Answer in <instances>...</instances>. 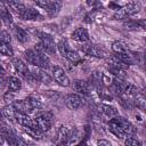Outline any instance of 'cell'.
I'll list each match as a JSON object with an SVG mask.
<instances>
[{
  "label": "cell",
  "instance_id": "obj_26",
  "mask_svg": "<svg viewBox=\"0 0 146 146\" xmlns=\"http://www.w3.org/2000/svg\"><path fill=\"white\" fill-rule=\"evenodd\" d=\"M1 111H2L3 117H6V119H8L10 121L15 120V113H16V111H15V108H14V106L11 104L10 105H6Z\"/></svg>",
  "mask_w": 146,
  "mask_h": 146
},
{
  "label": "cell",
  "instance_id": "obj_22",
  "mask_svg": "<svg viewBox=\"0 0 146 146\" xmlns=\"http://www.w3.org/2000/svg\"><path fill=\"white\" fill-rule=\"evenodd\" d=\"M7 6L13 11H15L18 16H21L24 13V10L26 9V6L24 3H22V2H18V1H9V2H7Z\"/></svg>",
  "mask_w": 146,
  "mask_h": 146
},
{
  "label": "cell",
  "instance_id": "obj_19",
  "mask_svg": "<svg viewBox=\"0 0 146 146\" xmlns=\"http://www.w3.org/2000/svg\"><path fill=\"white\" fill-rule=\"evenodd\" d=\"M0 19L3 21L7 25L13 23V18H11V14L9 13V9L7 8V6L2 2H0Z\"/></svg>",
  "mask_w": 146,
  "mask_h": 146
},
{
  "label": "cell",
  "instance_id": "obj_40",
  "mask_svg": "<svg viewBox=\"0 0 146 146\" xmlns=\"http://www.w3.org/2000/svg\"><path fill=\"white\" fill-rule=\"evenodd\" d=\"M2 143H3V137L0 135V145H2Z\"/></svg>",
  "mask_w": 146,
  "mask_h": 146
},
{
  "label": "cell",
  "instance_id": "obj_29",
  "mask_svg": "<svg viewBox=\"0 0 146 146\" xmlns=\"http://www.w3.org/2000/svg\"><path fill=\"white\" fill-rule=\"evenodd\" d=\"M112 50H113L115 54H123V52H127V51H128L125 44H124L123 42H121V41H115V42H113V44H112Z\"/></svg>",
  "mask_w": 146,
  "mask_h": 146
},
{
  "label": "cell",
  "instance_id": "obj_9",
  "mask_svg": "<svg viewBox=\"0 0 146 146\" xmlns=\"http://www.w3.org/2000/svg\"><path fill=\"white\" fill-rule=\"evenodd\" d=\"M0 135L7 140L9 146H18L19 138L14 133V131L7 127H0Z\"/></svg>",
  "mask_w": 146,
  "mask_h": 146
},
{
  "label": "cell",
  "instance_id": "obj_10",
  "mask_svg": "<svg viewBox=\"0 0 146 146\" xmlns=\"http://www.w3.org/2000/svg\"><path fill=\"white\" fill-rule=\"evenodd\" d=\"M113 120L120 125V128L123 130V132L125 133V136H132L135 132H136V129H135V127L128 121V120H125L124 117H122V116H115V117H113Z\"/></svg>",
  "mask_w": 146,
  "mask_h": 146
},
{
  "label": "cell",
  "instance_id": "obj_3",
  "mask_svg": "<svg viewBox=\"0 0 146 146\" xmlns=\"http://www.w3.org/2000/svg\"><path fill=\"white\" fill-rule=\"evenodd\" d=\"M35 5L41 7L49 16L54 17L56 16L60 8H62V2L60 1H48V0H42V1H35Z\"/></svg>",
  "mask_w": 146,
  "mask_h": 146
},
{
  "label": "cell",
  "instance_id": "obj_44",
  "mask_svg": "<svg viewBox=\"0 0 146 146\" xmlns=\"http://www.w3.org/2000/svg\"><path fill=\"white\" fill-rule=\"evenodd\" d=\"M0 24H1V19H0Z\"/></svg>",
  "mask_w": 146,
  "mask_h": 146
},
{
  "label": "cell",
  "instance_id": "obj_37",
  "mask_svg": "<svg viewBox=\"0 0 146 146\" xmlns=\"http://www.w3.org/2000/svg\"><path fill=\"white\" fill-rule=\"evenodd\" d=\"M10 41H11V38H10L9 33L6 32V31H2L0 33V42H5V43H8L9 44Z\"/></svg>",
  "mask_w": 146,
  "mask_h": 146
},
{
  "label": "cell",
  "instance_id": "obj_32",
  "mask_svg": "<svg viewBox=\"0 0 146 146\" xmlns=\"http://www.w3.org/2000/svg\"><path fill=\"white\" fill-rule=\"evenodd\" d=\"M0 55H3V56H13L14 55V51H13L11 47L8 43L0 42Z\"/></svg>",
  "mask_w": 146,
  "mask_h": 146
},
{
  "label": "cell",
  "instance_id": "obj_6",
  "mask_svg": "<svg viewBox=\"0 0 146 146\" xmlns=\"http://www.w3.org/2000/svg\"><path fill=\"white\" fill-rule=\"evenodd\" d=\"M52 78L62 87H67V86L71 84L70 79H68L66 72L60 66H54L52 67Z\"/></svg>",
  "mask_w": 146,
  "mask_h": 146
},
{
  "label": "cell",
  "instance_id": "obj_42",
  "mask_svg": "<svg viewBox=\"0 0 146 146\" xmlns=\"http://www.w3.org/2000/svg\"><path fill=\"white\" fill-rule=\"evenodd\" d=\"M79 146H88V145H87V144H86L84 141H82V143H81V144H80Z\"/></svg>",
  "mask_w": 146,
  "mask_h": 146
},
{
  "label": "cell",
  "instance_id": "obj_31",
  "mask_svg": "<svg viewBox=\"0 0 146 146\" xmlns=\"http://www.w3.org/2000/svg\"><path fill=\"white\" fill-rule=\"evenodd\" d=\"M64 57H65L67 60L72 62V63H78V62L81 59V56L79 55V52L75 51V50H73V49H71Z\"/></svg>",
  "mask_w": 146,
  "mask_h": 146
},
{
  "label": "cell",
  "instance_id": "obj_30",
  "mask_svg": "<svg viewBox=\"0 0 146 146\" xmlns=\"http://www.w3.org/2000/svg\"><path fill=\"white\" fill-rule=\"evenodd\" d=\"M26 100L29 102V104H30V106H31V108H32L33 112H34L35 110H39V108L42 107L41 102H40L36 97H34V96H30V97H27Z\"/></svg>",
  "mask_w": 146,
  "mask_h": 146
},
{
  "label": "cell",
  "instance_id": "obj_12",
  "mask_svg": "<svg viewBox=\"0 0 146 146\" xmlns=\"http://www.w3.org/2000/svg\"><path fill=\"white\" fill-rule=\"evenodd\" d=\"M22 19L25 21H41L43 19V16L40 14V11L35 8H31V7H26V9L24 10V13L19 16Z\"/></svg>",
  "mask_w": 146,
  "mask_h": 146
},
{
  "label": "cell",
  "instance_id": "obj_16",
  "mask_svg": "<svg viewBox=\"0 0 146 146\" xmlns=\"http://www.w3.org/2000/svg\"><path fill=\"white\" fill-rule=\"evenodd\" d=\"M73 88L76 92L81 94V95H89V91H90V86L87 81H83V80H75L73 82Z\"/></svg>",
  "mask_w": 146,
  "mask_h": 146
},
{
  "label": "cell",
  "instance_id": "obj_20",
  "mask_svg": "<svg viewBox=\"0 0 146 146\" xmlns=\"http://www.w3.org/2000/svg\"><path fill=\"white\" fill-rule=\"evenodd\" d=\"M14 34H15L16 39L19 42H22V43H25V42L29 41V34H27V32L24 29L19 27V26H14Z\"/></svg>",
  "mask_w": 146,
  "mask_h": 146
},
{
  "label": "cell",
  "instance_id": "obj_18",
  "mask_svg": "<svg viewBox=\"0 0 146 146\" xmlns=\"http://www.w3.org/2000/svg\"><path fill=\"white\" fill-rule=\"evenodd\" d=\"M140 8H141V5H140V2H138V1L129 2L128 5H125V6L123 7V9H124L127 16H132V15L137 14V13L140 10Z\"/></svg>",
  "mask_w": 146,
  "mask_h": 146
},
{
  "label": "cell",
  "instance_id": "obj_4",
  "mask_svg": "<svg viewBox=\"0 0 146 146\" xmlns=\"http://www.w3.org/2000/svg\"><path fill=\"white\" fill-rule=\"evenodd\" d=\"M81 50L82 52H84L86 55L88 56H91V57H97V58H104L106 56V51L97 46V44H94V43H86L81 47Z\"/></svg>",
  "mask_w": 146,
  "mask_h": 146
},
{
  "label": "cell",
  "instance_id": "obj_24",
  "mask_svg": "<svg viewBox=\"0 0 146 146\" xmlns=\"http://www.w3.org/2000/svg\"><path fill=\"white\" fill-rule=\"evenodd\" d=\"M21 88H22V82H21V80L18 78L10 76L8 79V90L9 91L15 92V91H18Z\"/></svg>",
  "mask_w": 146,
  "mask_h": 146
},
{
  "label": "cell",
  "instance_id": "obj_34",
  "mask_svg": "<svg viewBox=\"0 0 146 146\" xmlns=\"http://www.w3.org/2000/svg\"><path fill=\"white\" fill-rule=\"evenodd\" d=\"M124 145L125 146H140L139 141L133 138V136H127L124 139Z\"/></svg>",
  "mask_w": 146,
  "mask_h": 146
},
{
  "label": "cell",
  "instance_id": "obj_36",
  "mask_svg": "<svg viewBox=\"0 0 146 146\" xmlns=\"http://www.w3.org/2000/svg\"><path fill=\"white\" fill-rule=\"evenodd\" d=\"M113 17H114V19H124V18H127L128 16H127V14H125L123 7H122V8H120V9L116 10V13L113 15Z\"/></svg>",
  "mask_w": 146,
  "mask_h": 146
},
{
  "label": "cell",
  "instance_id": "obj_14",
  "mask_svg": "<svg viewBox=\"0 0 146 146\" xmlns=\"http://www.w3.org/2000/svg\"><path fill=\"white\" fill-rule=\"evenodd\" d=\"M13 66H14V68L16 70V72H17L19 75H22L23 78H26V75H27L29 72H30V68L27 67V65H26L21 58H14V59H13Z\"/></svg>",
  "mask_w": 146,
  "mask_h": 146
},
{
  "label": "cell",
  "instance_id": "obj_8",
  "mask_svg": "<svg viewBox=\"0 0 146 146\" xmlns=\"http://www.w3.org/2000/svg\"><path fill=\"white\" fill-rule=\"evenodd\" d=\"M65 104L70 110L75 111V110H78V108H80L82 106L83 98L78 94H70L65 98Z\"/></svg>",
  "mask_w": 146,
  "mask_h": 146
},
{
  "label": "cell",
  "instance_id": "obj_33",
  "mask_svg": "<svg viewBox=\"0 0 146 146\" xmlns=\"http://www.w3.org/2000/svg\"><path fill=\"white\" fill-rule=\"evenodd\" d=\"M135 104L140 108V110H145V97H144V95L143 94H140V92H138L135 97Z\"/></svg>",
  "mask_w": 146,
  "mask_h": 146
},
{
  "label": "cell",
  "instance_id": "obj_28",
  "mask_svg": "<svg viewBox=\"0 0 146 146\" xmlns=\"http://www.w3.org/2000/svg\"><path fill=\"white\" fill-rule=\"evenodd\" d=\"M115 56H116V58H117L120 62H122V63H123V64H125L127 66H129V65L133 64L132 55H129V54H128V51H127V52H123V54H116Z\"/></svg>",
  "mask_w": 146,
  "mask_h": 146
},
{
  "label": "cell",
  "instance_id": "obj_41",
  "mask_svg": "<svg viewBox=\"0 0 146 146\" xmlns=\"http://www.w3.org/2000/svg\"><path fill=\"white\" fill-rule=\"evenodd\" d=\"M3 119V115H2V111H0V121H2Z\"/></svg>",
  "mask_w": 146,
  "mask_h": 146
},
{
  "label": "cell",
  "instance_id": "obj_35",
  "mask_svg": "<svg viewBox=\"0 0 146 146\" xmlns=\"http://www.w3.org/2000/svg\"><path fill=\"white\" fill-rule=\"evenodd\" d=\"M3 100H5V103L7 104V105H10L11 103H14V100H15V95H14V92H11V91H7L5 95H3Z\"/></svg>",
  "mask_w": 146,
  "mask_h": 146
},
{
  "label": "cell",
  "instance_id": "obj_21",
  "mask_svg": "<svg viewBox=\"0 0 146 146\" xmlns=\"http://www.w3.org/2000/svg\"><path fill=\"white\" fill-rule=\"evenodd\" d=\"M96 89H97V94H98V96H99V98L102 100H112L113 99L112 92L106 87H104V86L100 84V86L96 87Z\"/></svg>",
  "mask_w": 146,
  "mask_h": 146
},
{
  "label": "cell",
  "instance_id": "obj_7",
  "mask_svg": "<svg viewBox=\"0 0 146 146\" xmlns=\"http://www.w3.org/2000/svg\"><path fill=\"white\" fill-rule=\"evenodd\" d=\"M30 72L33 75V78L35 79V81H38V82H41L43 84H49L51 82V76L44 70H41V68L34 66L32 70H30Z\"/></svg>",
  "mask_w": 146,
  "mask_h": 146
},
{
  "label": "cell",
  "instance_id": "obj_2",
  "mask_svg": "<svg viewBox=\"0 0 146 146\" xmlns=\"http://www.w3.org/2000/svg\"><path fill=\"white\" fill-rule=\"evenodd\" d=\"M51 121H52V113L42 112L35 116V119L33 120V123L40 131L44 133L51 128Z\"/></svg>",
  "mask_w": 146,
  "mask_h": 146
},
{
  "label": "cell",
  "instance_id": "obj_39",
  "mask_svg": "<svg viewBox=\"0 0 146 146\" xmlns=\"http://www.w3.org/2000/svg\"><path fill=\"white\" fill-rule=\"evenodd\" d=\"M18 146H27V143H26V141H24L23 139H21V138H19V141H18Z\"/></svg>",
  "mask_w": 146,
  "mask_h": 146
},
{
  "label": "cell",
  "instance_id": "obj_43",
  "mask_svg": "<svg viewBox=\"0 0 146 146\" xmlns=\"http://www.w3.org/2000/svg\"><path fill=\"white\" fill-rule=\"evenodd\" d=\"M1 83H2V78L0 79V84H1Z\"/></svg>",
  "mask_w": 146,
  "mask_h": 146
},
{
  "label": "cell",
  "instance_id": "obj_27",
  "mask_svg": "<svg viewBox=\"0 0 146 146\" xmlns=\"http://www.w3.org/2000/svg\"><path fill=\"white\" fill-rule=\"evenodd\" d=\"M57 48H58V51L60 52V55L64 57L72 48L70 47V44H68V41L66 40V39H62L59 42H58V44H57Z\"/></svg>",
  "mask_w": 146,
  "mask_h": 146
},
{
  "label": "cell",
  "instance_id": "obj_5",
  "mask_svg": "<svg viewBox=\"0 0 146 146\" xmlns=\"http://www.w3.org/2000/svg\"><path fill=\"white\" fill-rule=\"evenodd\" d=\"M38 35H39V39H40V43L44 48L47 54H54L56 51V46H55L54 38L50 34L44 33V32H39Z\"/></svg>",
  "mask_w": 146,
  "mask_h": 146
},
{
  "label": "cell",
  "instance_id": "obj_11",
  "mask_svg": "<svg viewBox=\"0 0 146 146\" xmlns=\"http://www.w3.org/2000/svg\"><path fill=\"white\" fill-rule=\"evenodd\" d=\"M97 111L102 115H104L106 117H110V119H113V117L119 115V111L114 106L108 105V104H103V103L102 104H97Z\"/></svg>",
  "mask_w": 146,
  "mask_h": 146
},
{
  "label": "cell",
  "instance_id": "obj_25",
  "mask_svg": "<svg viewBox=\"0 0 146 146\" xmlns=\"http://www.w3.org/2000/svg\"><path fill=\"white\" fill-rule=\"evenodd\" d=\"M88 83H89V86H94V87L100 86L102 84V73L98 71H94L89 76Z\"/></svg>",
  "mask_w": 146,
  "mask_h": 146
},
{
  "label": "cell",
  "instance_id": "obj_15",
  "mask_svg": "<svg viewBox=\"0 0 146 146\" xmlns=\"http://www.w3.org/2000/svg\"><path fill=\"white\" fill-rule=\"evenodd\" d=\"M15 120L18 124H21L24 128H29V127H32L34 124L33 120L29 116V114H24V113H19V112L15 113Z\"/></svg>",
  "mask_w": 146,
  "mask_h": 146
},
{
  "label": "cell",
  "instance_id": "obj_1",
  "mask_svg": "<svg viewBox=\"0 0 146 146\" xmlns=\"http://www.w3.org/2000/svg\"><path fill=\"white\" fill-rule=\"evenodd\" d=\"M24 57L27 60V63L31 64L32 66L39 67L41 70L49 68L50 60H49V57L47 56V54H38L33 49H29L25 51Z\"/></svg>",
  "mask_w": 146,
  "mask_h": 146
},
{
  "label": "cell",
  "instance_id": "obj_38",
  "mask_svg": "<svg viewBox=\"0 0 146 146\" xmlns=\"http://www.w3.org/2000/svg\"><path fill=\"white\" fill-rule=\"evenodd\" d=\"M97 146H112V144L106 139H99L97 140Z\"/></svg>",
  "mask_w": 146,
  "mask_h": 146
},
{
  "label": "cell",
  "instance_id": "obj_13",
  "mask_svg": "<svg viewBox=\"0 0 146 146\" xmlns=\"http://www.w3.org/2000/svg\"><path fill=\"white\" fill-rule=\"evenodd\" d=\"M71 36H72L73 40H75L78 42L84 43V42H88L89 41V34H88V31L84 27H78V29H75L72 32Z\"/></svg>",
  "mask_w": 146,
  "mask_h": 146
},
{
  "label": "cell",
  "instance_id": "obj_23",
  "mask_svg": "<svg viewBox=\"0 0 146 146\" xmlns=\"http://www.w3.org/2000/svg\"><path fill=\"white\" fill-rule=\"evenodd\" d=\"M25 129V132L30 136V137H32L33 139H36V140H41L42 138H43V132L42 131H40L34 124L32 125V127H29V128H24Z\"/></svg>",
  "mask_w": 146,
  "mask_h": 146
},
{
  "label": "cell",
  "instance_id": "obj_17",
  "mask_svg": "<svg viewBox=\"0 0 146 146\" xmlns=\"http://www.w3.org/2000/svg\"><path fill=\"white\" fill-rule=\"evenodd\" d=\"M108 130L114 135V136H116L117 138H120V139H123L124 137H125V133L123 132V130L120 128V125L113 120V119H111L110 120V122H108Z\"/></svg>",
  "mask_w": 146,
  "mask_h": 146
}]
</instances>
